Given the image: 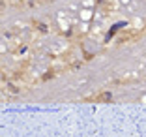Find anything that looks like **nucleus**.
<instances>
[{"label":"nucleus","mask_w":146,"mask_h":137,"mask_svg":"<svg viewBox=\"0 0 146 137\" xmlns=\"http://www.w3.org/2000/svg\"><path fill=\"white\" fill-rule=\"evenodd\" d=\"M111 100H112L111 92H103V94H99L98 98H96V102H111Z\"/></svg>","instance_id":"nucleus-1"},{"label":"nucleus","mask_w":146,"mask_h":137,"mask_svg":"<svg viewBox=\"0 0 146 137\" xmlns=\"http://www.w3.org/2000/svg\"><path fill=\"white\" fill-rule=\"evenodd\" d=\"M36 26L39 28V32H47V26L43 25V23H36Z\"/></svg>","instance_id":"nucleus-2"},{"label":"nucleus","mask_w":146,"mask_h":137,"mask_svg":"<svg viewBox=\"0 0 146 137\" xmlns=\"http://www.w3.org/2000/svg\"><path fill=\"white\" fill-rule=\"evenodd\" d=\"M8 88H9V92H13V94L17 92V90H15V86H13V85H8Z\"/></svg>","instance_id":"nucleus-3"}]
</instances>
